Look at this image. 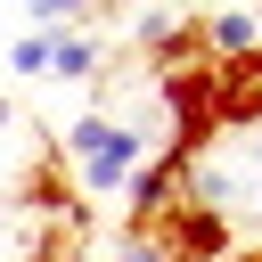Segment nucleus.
Instances as JSON below:
<instances>
[{
    "label": "nucleus",
    "mask_w": 262,
    "mask_h": 262,
    "mask_svg": "<svg viewBox=\"0 0 262 262\" xmlns=\"http://www.w3.org/2000/svg\"><path fill=\"white\" fill-rule=\"evenodd\" d=\"M57 156H74V164H82V196H115V188H131V172H139L156 147H147V131H139V123L74 115V123H66V139H57Z\"/></svg>",
    "instance_id": "f257e3e1"
},
{
    "label": "nucleus",
    "mask_w": 262,
    "mask_h": 262,
    "mask_svg": "<svg viewBox=\"0 0 262 262\" xmlns=\"http://www.w3.org/2000/svg\"><path fill=\"white\" fill-rule=\"evenodd\" d=\"M123 237H147V246H156V262H229V254H237V229H229V213L196 205L188 188H180V196H172L156 221L123 229Z\"/></svg>",
    "instance_id": "f03ea898"
},
{
    "label": "nucleus",
    "mask_w": 262,
    "mask_h": 262,
    "mask_svg": "<svg viewBox=\"0 0 262 262\" xmlns=\"http://www.w3.org/2000/svg\"><path fill=\"white\" fill-rule=\"evenodd\" d=\"M213 131H262V49L213 57Z\"/></svg>",
    "instance_id": "7ed1b4c3"
},
{
    "label": "nucleus",
    "mask_w": 262,
    "mask_h": 262,
    "mask_svg": "<svg viewBox=\"0 0 262 262\" xmlns=\"http://www.w3.org/2000/svg\"><path fill=\"white\" fill-rule=\"evenodd\" d=\"M16 196H25V213H33V221H66V213H82V196H74V180H66V156H57V139L25 156V180H16Z\"/></svg>",
    "instance_id": "20e7f679"
},
{
    "label": "nucleus",
    "mask_w": 262,
    "mask_h": 262,
    "mask_svg": "<svg viewBox=\"0 0 262 262\" xmlns=\"http://www.w3.org/2000/svg\"><path fill=\"white\" fill-rule=\"evenodd\" d=\"M188 172H196V164H188L180 147H156V156L131 172V229H139V221H156V213H164V205L188 188Z\"/></svg>",
    "instance_id": "39448f33"
},
{
    "label": "nucleus",
    "mask_w": 262,
    "mask_h": 262,
    "mask_svg": "<svg viewBox=\"0 0 262 262\" xmlns=\"http://www.w3.org/2000/svg\"><path fill=\"white\" fill-rule=\"evenodd\" d=\"M82 237H90V213L33 221V237H25V262H74V254H82Z\"/></svg>",
    "instance_id": "423d86ee"
},
{
    "label": "nucleus",
    "mask_w": 262,
    "mask_h": 262,
    "mask_svg": "<svg viewBox=\"0 0 262 262\" xmlns=\"http://www.w3.org/2000/svg\"><path fill=\"white\" fill-rule=\"evenodd\" d=\"M196 33H205V57H246V49H262V16H196Z\"/></svg>",
    "instance_id": "0eeeda50"
},
{
    "label": "nucleus",
    "mask_w": 262,
    "mask_h": 262,
    "mask_svg": "<svg viewBox=\"0 0 262 262\" xmlns=\"http://www.w3.org/2000/svg\"><path fill=\"white\" fill-rule=\"evenodd\" d=\"M49 74L90 82V74H98V41H90V33H49Z\"/></svg>",
    "instance_id": "6e6552de"
},
{
    "label": "nucleus",
    "mask_w": 262,
    "mask_h": 262,
    "mask_svg": "<svg viewBox=\"0 0 262 262\" xmlns=\"http://www.w3.org/2000/svg\"><path fill=\"white\" fill-rule=\"evenodd\" d=\"M8 74H49V33H25V41H8Z\"/></svg>",
    "instance_id": "1a4fd4ad"
},
{
    "label": "nucleus",
    "mask_w": 262,
    "mask_h": 262,
    "mask_svg": "<svg viewBox=\"0 0 262 262\" xmlns=\"http://www.w3.org/2000/svg\"><path fill=\"white\" fill-rule=\"evenodd\" d=\"M164 33H172V8H139V16H131V41H139V49H156Z\"/></svg>",
    "instance_id": "9d476101"
},
{
    "label": "nucleus",
    "mask_w": 262,
    "mask_h": 262,
    "mask_svg": "<svg viewBox=\"0 0 262 262\" xmlns=\"http://www.w3.org/2000/svg\"><path fill=\"white\" fill-rule=\"evenodd\" d=\"M123 262H156V246L147 237H123Z\"/></svg>",
    "instance_id": "9b49d317"
},
{
    "label": "nucleus",
    "mask_w": 262,
    "mask_h": 262,
    "mask_svg": "<svg viewBox=\"0 0 262 262\" xmlns=\"http://www.w3.org/2000/svg\"><path fill=\"white\" fill-rule=\"evenodd\" d=\"M229 262H262V237H254V246H237V254H229Z\"/></svg>",
    "instance_id": "f8f14e48"
},
{
    "label": "nucleus",
    "mask_w": 262,
    "mask_h": 262,
    "mask_svg": "<svg viewBox=\"0 0 262 262\" xmlns=\"http://www.w3.org/2000/svg\"><path fill=\"white\" fill-rule=\"evenodd\" d=\"M254 172H262V131H254Z\"/></svg>",
    "instance_id": "ddd939ff"
}]
</instances>
